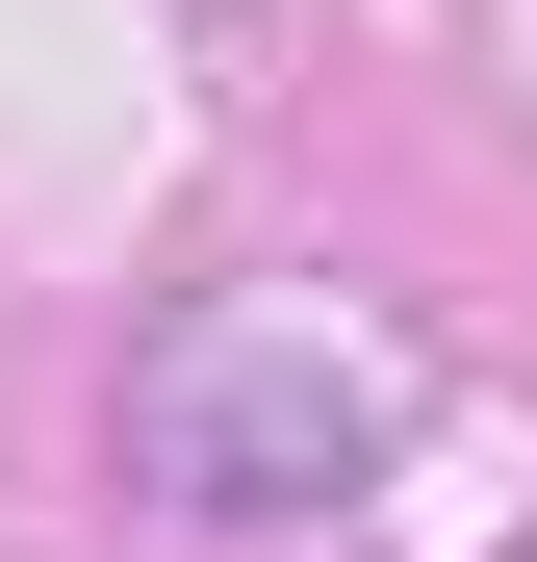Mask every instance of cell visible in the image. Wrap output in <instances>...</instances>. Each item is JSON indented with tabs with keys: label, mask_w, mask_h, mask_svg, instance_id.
Returning <instances> with one entry per match:
<instances>
[{
	"label": "cell",
	"mask_w": 537,
	"mask_h": 562,
	"mask_svg": "<svg viewBox=\"0 0 537 562\" xmlns=\"http://www.w3.org/2000/svg\"><path fill=\"white\" fill-rule=\"evenodd\" d=\"M384 435H410V384L282 281H231V307H179L128 358V460L179 512H333V486H384Z\"/></svg>",
	"instance_id": "cell-1"
}]
</instances>
